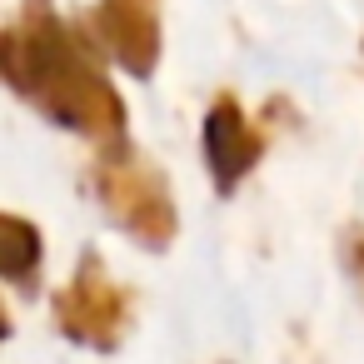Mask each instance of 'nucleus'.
<instances>
[{"label": "nucleus", "mask_w": 364, "mask_h": 364, "mask_svg": "<svg viewBox=\"0 0 364 364\" xmlns=\"http://www.w3.org/2000/svg\"><path fill=\"white\" fill-rule=\"evenodd\" d=\"M0 75L55 125H70L90 140L125 135V105L105 80L85 36H75L50 0H26L11 31H0Z\"/></svg>", "instance_id": "1"}, {"label": "nucleus", "mask_w": 364, "mask_h": 364, "mask_svg": "<svg viewBox=\"0 0 364 364\" xmlns=\"http://www.w3.org/2000/svg\"><path fill=\"white\" fill-rule=\"evenodd\" d=\"M95 36L135 80L155 75V65H160V0H100Z\"/></svg>", "instance_id": "3"}, {"label": "nucleus", "mask_w": 364, "mask_h": 364, "mask_svg": "<svg viewBox=\"0 0 364 364\" xmlns=\"http://www.w3.org/2000/svg\"><path fill=\"white\" fill-rule=\"evenodd\" d=\"M36 259H41V240L26 220H11L0 215V274H16V279H31L36 274Z\"/></svg>", "instance_id": "5"}, {"label": "nucleus", "mask_w": 364, "mask_h": 364, "mask_svg": "<svg viewBox=\"0 0 364 364\" xmlns=\"http://www.w3.org/2000/svg\"><path fill=\"white\" fill-rule=\"evenodd\" d=\"M0 329H6V319H0Z\"/></svg>", "instance_id": "7"}, {"label": "nucleus", "mask_w": 364, "mask_h": 364, "mask_svg": "<svg viewBox=\"0 0 364 364\" xmlns=\"http://www.w3.org/2000/svg\"><path fill=\"white\" fill-rule=\"evenodd\" d=\"M100 195L110 205V215L135 230L145 245H165L175 235V205H170V190L160 180V170H150L140 155L120 150L100 165Z\"/></svg>", "instance_id": "2"}, {"label": "nucleus", "mask_w": 364, "mask_h": 364, "mask_svg": "<svg viewBox=\"0 0 364 364\" xmlns=\"http://www.w3.org/2000/svg\"><path fill=\"white\" fill-rule=\"evenodd\" d=\"M354 269H364V250H359V255H354Z\"/></svg>", "instance_id": "6"}, {"label": "nucleus", "mask_w": 364, "mask_h": 364, "mask_svg": "<svg viewBox=\"0 0 364 364\" xmlns=\"http://www.w3.org/2000/svg\"><path fill=\"white\" fill-rule=\"evenodd\" d=\"M259 150H264V140L250 130L240 100H235V95H215V105H210V115H205V165H210L215 185H220V190H235V185L255 170Z\"/></svg>", "instance_id": "4"}]
</instances>
